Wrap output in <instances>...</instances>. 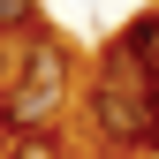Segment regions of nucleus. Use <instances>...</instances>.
<instances>
[{"mask_svg":"<svg viewBox=\"0 0 159 159\" xmlns=\"http://www.w3.org/2000/svg\"><path fill=\"white\" fill-rule=\"evenodd\" d=\"M91 129L106 136V144H152V98H144V76H136L121 53L106 61V76H98V91H91Z\"/></svg>","mask_w":159,"mask_h":159,"instance_id":"1","label":"nucleus"},{"mask_svg":"<svg viewBox=\"0 0 159 159\" xmlns=\"http://www.w3.org/2000/svg\"><path fill=\"white\" fill-rule=\"evenodd\" d=\"M114 53H121V61L144 76V84H159V8H152V15H136V23L114 38Z\"/></svg>","mask_w":159,"mask_h":159,"instance_id":"2","label":"nucleus"},{"mask_svg":"<svg viewBox=\"0 0 159 159\" xmlns=\"http://www.w3.org/2000/svg\"><path fill=\"white\" fill-rule=\"evenodd\" d=\"M38 30V0H0V38H30Z\"/></svg>","mask_w":159,"mask_h":159,"instance_id":"3","label":"nucleus"},{"mask_svg":"<svg viewBox=\"0 0 159 159\" xmlns=\"http://www.w3.org/2000/svg\"><path fill=\"white\" fill-rule=\"evenodd\" d=\"M0 159H68V152H61V136H53V129H38V136H15Z\"/></svg>","mask_w":159,"mask_h":159,"instance_id":"4","label":"nucleus"},{"mask_svg":"<svg viewBox=\"0 0 159 159\" xmlns=\"http://www.w3.org/2000/svg\"><path fill=\"white\" fill-rule=\"evenodd\" d=\"M144 98H152V152H159V84H144Z\"/></svg>","mask_w":159,"mask_h":159,"instance_id":"5","label":"nucleus"},{"mask_svg":"<svg viewBox=\"0 0 159 159\" xmlns=\"http://www.w3.org/2000/svg\"><path fill=\"white\" fill-rule=\"evenodd\" d=\"M0 136H8V91H0Z\"/></svg>","mask_w":159,"mask_h":159,"instance_id":"6","label":"nucleus"}]
</instances>
